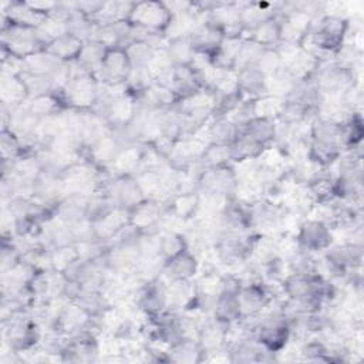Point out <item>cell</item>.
Segmentation results:
<instances>
[{
	"instance_id": "1",
	"label": "cell",
	"mask_w": 364,
	"mask_h": 364,
	"mask_svg": "<svg viewBox=\"0 0 364 364\" xmlns=\"http://www.w3.org/2000/svg\"><path fill=\"white\" fill-rule=\"evenodd\" d=\"M310 80L314 82L320 98L343 95L351 85L361 84L357 81L350 70L338 64L336 60L321 61Z\"/></svg>"
},
{
	"instance_id": "2",
	"label": "cell",
	"mask_w": 364,
	"mask_h": 364,
	"mask_svg": "<svg viewBox=\"0 0 364 364\" xmlns=\"http://www.w3.org/2000/svg\"><path fill=\"white\" fill-rule=\"evenodd\" d=\"M252 232H223L213 245L212 253L222 270H235L247 260Z\"/></svg>"
},
{
	"instance_id": "3",
	"label": "cell",
	"mask_w": 364,
	"mask_h": 364,
	"mask_svg": "<svg viewBox=\"0 0 364 364\" xmlns=\"http://www.w3.org/2000/svg\"><path fill=\"white\" fill-rule=\"evenodd\" d=\"M101 91V84L92 74L71 77L67 84L57 91L65 108L90 111Z\"/></svg>"
},
{
	"instance_id": "4",
	"label": "cell",
	"mask_w": 364,
	"mask_h": 364,
	"mask_svg": "<svg viewBox=\"0 0 364 364\" xmlns=\"http://www.w3.org/2000/svg\"><path fill=\"white\" fill-rule=\"evenodd\" d=\"M0 38L1 50H6L11 55L21 60L46 48L40 41L36 28L17 26L7 21L6 18H1Z\"/></svg>"
},
{
	"instance_id": "5",
	"label": "cell",
	"mask_w": 364,
	"mask_h": 364,
	"mask_svg": "<svg viewBox=\"0 0 364 364\" xmlns=\"http://www.w3.org/2000/svg\"><path fill=\"white\" fill-rule=\"evenodd\" d=\"M108 175L109 176L102 192L111 198L115 208L129 212L146 199L134 175H111L109 172Z\"/></svg>"
},
{
	"instance_id": "6",
	"label": "cell",
	"mask_w": 364,
	"mask_h": 364,
	"mask_svg": "<svg viewBox=\"0 0 364 364\" xmlns=\"http://www.w3.org/2000/svg\"><path fill=\"white\" fill-rule=\"evenodd\" d=\"M250 212V232L255 235H282L280 225L284 209L267 199H260L249 206Z\"/></svg>"
},
{
	"instance_id": "7",
	"label": "cell",
	"mask_w": 364,
	"mask_h": 364,
	"mask_svg": "<svg viewBox=\"0 0 364 364\" xmlns=\"http://www.w3.org/2000/svg\"><path fill=\"white\" fill-rule=\"evenodd\" d=\"M131 70L132 65L124 48H108L94 77L102 87H118L127 82Z\"/></svg>"
},
{
	"instance_id": "8",
	"label": "cell",
	"mask_w": 364,
	"mask_h": 364,
	"mask_svg": "<svg viewBox=\"0 0 364 364\" xmlns=\"http://www.w3.org/2000/svg\"><path fill=\"white\" fill-rule=\"evenodd\" d=\"M171 16L164 1H135L129 23L151 33H164Z\"/></svg>"
},
{
	"instance_id": "9",
	"label": "cell",
	"mask_w": 364,
	"mask_h": 364,
	"mask_svg": "<svg viewBox=\"0 0 364 364\" xmlns=\"http://www.w3.org/2000/svg\"><path fill=\"white\" fill-rule=\"evenodd\" d=\"M237 185V178L232 164L205 168L198 181V192L216 193L232 198Z\"/></svg>"
},
{
	"instance_id": "10",
	"label": "cell",
	"mask_w": 364,
	"mask_h": 364,
	"mask_svg": "<svg viewBox=\"0 0 364 364\" xmlns=\"http://www.w3.org/2000/svg\"><path fill=\"white\" fill-rule=\"evenodd\" d=\"M132 301L146 316H154L168 309V282L162 277L145 282L132 294Z\"/></svg>"
},
{
	"instance_id": "11",
	"label": "cell",
	"mask_w": 364,
	"mask_h": 364,
	"mask_svg": "<svg viewBox=\"0 0 364 364\" xmlns=\"http://www.w3.org/2000/svg\"><path fill=\"white\" fill-rule=\"evenodd\" d=\"M294 236L300 247L311 253H323L333 243L330 228L313 218H304Z\"/></svg>"
},
{
	"instance_id": "12",
	"label": "cell",
	"mask_w": 364,
	"mask_h": 364,
	"mask_svg": "<svg viewBox=\"0 0 364 364\" xmlns=\"http://www.w3.org/2000/svg\"><path fill=\"white\" fill-rule=\"evenodd\" d=\"M124 146L127 145L117 136L114 131H111L90 146L82 148V158L101 169H108L115 162Z\"/></svg>"
},
{
	"instance_id": "13",
	"label": "cell",
	"mask_w": 364,
	"mask_h": 364,
	"mask_svg": "<svg viewBox=\"0 0 364 364\" xmlns=\"http://www.w3.org/2000/svg\"><path fill=\"white\" fill-rule=\"evenodd\" d=\"M199 272V260L189 250L185 249L178 255L165 260L162 269V279L166 282L173 280H193Z\"/></svg>"
},
{
	"instance_id": "14",
	"label": "cell",
	"mask_w": 364,
	"mask_h": 364,
	"mask_svg": "<svg viewBox=\"0 0 364 364\" xmlns=\"http://www.w3.org/2000/svg\"><path fill=\"white\" fill-rule=\"evenodd\" d=\"M166 209H168V202L145 199L128 212L129 223L134 225L141 232L159 230L158 223Z\"/></svg>"
},
{
	"instance_id": "15",
	"label": "cell",
	"mask_w": 364,
	"mask_h": 364,
	"mask_svg": "<svg viewBox=\"0 0 364 364\" xmlns=\"http://www.w3.org/2000/svg\"><path fill=\"white\" fill-rule=\"evenodd\" d=\"M195 53H203L210 57L216 53V50L220 47L223 41V33L220 28L212 23L208 17L203 23L198 24L188 36Z\"/></svg>"
},
{
	"instance_id": "16",
	"label": "cell",
	"mask_w": 364,
	"mask_h": 364,
	"mask_svg": "<svg viewBox=\"0 0 364 364\" xmlns=\"http://www.w3.org/2000/svg\"><path fill=\"white\" fill-rule=\"evenodd\" d=\"M0 11H1V18H6L7 21L17 26L33 27V28H37L38 26H41V23L47 17L46 14L33 9L28 4V1H21V0L3 1L0 4Z\"/></svg>"
},
{
	"instance_id": "17",
	"label": "cell",
	"mask_w": 364,
	"mask_h": 364,
	"mask_svg": "<svg viewBox=\"0 0 364 364\" xmlns=\"http://www.w3.org/2000/svg\"><path fill=\"white\" fill-rule=\"evenodd\" d=\"M236 297H237V303H239L240 318L260 316L263 309L266 307V304L270 300V296H269L267 290L264 289L263 283L242 286L237 290Z\"/></svg>"
},
{
	"instance_id": "18",
	"label": "cell",
	"mask_w": 364,
	"mask_h": 364,
	"mask_svg": "<svg viewBox=\"0 0 364 364\" xmlns=\"http://www.w3.org/2000/svg\"><path fill=\"white\" fill-rule=\"evenodd\" d=\"M228 327H229L228 323L220 321L213 316H209L202 321L196 340L202 347L203 354L225 348Z\"/></svg>"
},
{
	"instance_id": "19",
	"label": "cell",
	"mask_w": 364,
	"mask_h": 364,
	"mask_svg": "<svg viewBox=\"0 0 364 364\" xmlns=\"http://www.w3.org/2000/svg\"><path fill=\"white\" fill-rule=\"evenodd\" d=\"M237 88L243 100L253 101L267 94V78L257 65H247L236 71Z\"/></svg>"
},
{
	"instance_id": "20",
	"label": "cell",
	"mask_w": 364,
	"mask_h": 364,
	"mask_svg": "<svg viewBox=\"0 0 364 364\" xmlns=\"http://www.w3.org/2000/svg\"><path fill=\"white\" fill-rule=\"evenodd\" d=\"M279 3V1H277ZM277 3H264V1H240L239 18L243 27V37L255 30L264 20L272 17L276 13Z\"/></svg>"
},
{
	"instance_id": "21",
	"label": "cell",
	"mask_w": 364,
	"mask_h": 364,
	"mask_svg": "<svg viewBox=\"0 0 364 364\" xmlns=\"http://www.w3.org/2000/svg\"><path fill=\"white\" fill-rule=\"evenodd\" d=\"M198 294V287L193 280L168 282V307L183 311L188 310Z\"/></svg>"
},
{
	"instance_id": "22",
	"label": "cell",
	"mask_w": 364,
	"mask_h": 364,
	"mask_svg": "<svg viewBox=\"0 0 364 364\" xmlns=\"http://www.w3.org/2000/svg\"><path fill=\"white\" fill-rule=\"evenodd\" d=\"M91 222H92L97 239L102 242H108L124 225L129 222V215H128V210L125 209L114 208L105 215H102L101 218Z\"/></svg>"
},
{
	"instance_id": "23",
	"label": "cell",
	"mask_w": 364,
	"mask_h": 364,
	"mask_svg": "<svg viewBox=\"0 0 364 364\" xmlns=\"http://www.w3.org/2000/svg\"><path fill=\"white\" fill-rule=\"evenodd\" d=\"M87 199L85 195H67L55 203L54 215L67 225H73L87 218Z\"/></svg>"
},
{
	"instance_id": "24",
	"label": "cell",
	"mask_w": 364,
	"mask_h": 364,
	"mask_svg": "<svg viewBox=\"0 0 364 364\" xmlns=\"http://www.w3.org/2000/svg\"><path fill=\"white\" fill-rule=\"evenodd\" d=\"M0 104L11 108L20 107L28 101V94L20 75H0Z\"/></svg>"
},
{
	"instance_id": "25",
	"label": "cell",
	"mask_w": 364,
	"mask_h": 364,
	"mask_svg": "<svg viewBox=\"0 0 364 364\" xmlns=\"http://www.w3.org/2000/svg\"><path fill=\"white\" fill-rule=\"evenodd\" d=\"M168 360L169 363H202L203 350L196 338L183 337L171 344L168 351Z\"/></svg>"
},
{
	"instance_id": "26",
	"label": "cell",
	"mask_w": 364,
	"mask_h": 364,
	"mask_svg": "<svg viewBox=\"0 0 364 364\" xmlns=\"http://www.w3.org/2000/svg\"><path fill=\"white\" fill-rule=\"evenodd\" d=\"M242 129L229 121L226 117L215 115L206 124V135L209 144H223L230 145Z\"/></svg>"
},
{
	"instance_id": "27",
	"label": "cell",
	"mask_w": 364,
	"mask_h": 364,
	"mask_svg": "<svg viewBox=\"0 0 364 364\" xmlns=\"http://www.w3.org/2000/svg\"><path fill=\"white\" fill-rule=\"evenodd\" d=\"M306 188L314 202H327L337 198L336 176L328 168H323L311 181L306 183Z\"/></svg>"
},
{
	"instance_id": "28",
	"label": "cell",
	"mask_w": 364,
	"mask_h": 364,
	"mask_svg": "<svg viewBox=\"0 0 364 364\" xmlns=\"http://www.w3.org/2000/svg\"><path fill=\"white\" fill-rule=\"evenodd\" d=\"M243 38H250L263 47H276L280 43V17L279 14H273L262 24H259L255 30L246 34Z\"/></svg>"
},
{
	"instance_id": "29",
	"label": "cell",
	"mask_w": 364,
	"mask_h": 364,
	"mask_svg": "<svg viewBox=\"0 0 364 364\" xmlns=\"http://www.w3.org/2000/svg\"><path fill=\"white\" fill-rule=\"evenodd\" d=\"M245 134L253 138L263 146H269L274 142L276 136V119L264 117H253L242 128Z\"/></svg>"
},
{
	"instance_id": "30",
	"label": "cell",
	"mask_w": 364,
	"mask_h": 364,
	"mask_svg": "<svg viewBox=\"0 0 364 364\" xmlns=\"http://www.w3.org/2000/svg\"><path fill=\"white\" fill-rule=\"evenodd\" d=\"M135 1H104L95 17L97 26H107L122 20H129Z\"/></svg>"
},
{
	"instance_id": "31",
	"label": "cell",
	"mask_w": 364,
	"mask_h": 364,
	"mask_svg": "<svg viewBox=\"0 0 364 364\" xmlns=\"http://www.w3.org/2000/svg\"><path fill=\"white\" fill-rule=\"evenodd\" d=\"M82 44H84V41L65 33V34H61L60 37L54 38L46 47V50L48 53H51L54 57H57L60 61L70 63V61L77 60V57L82 48Z\"/></svg>"
},
{
	"instance_id": "32",
	"label": "cell",
	"mask_w": 364,
	"mask_h": 364,
	"mask_svg": "<svg viewBox=\"0 0 364 364\" xmlns=\"http://www.w3.org/2000/svg\"><path fill=\"white\" fill-rule=\"evenodd\" d=\"M107 51L108 48L101 41L91 38L84 41L82 48L77 57V61L87 73L94 75V73L98 70L102 60L105 58Z\"/></svg>"
},
{
	"instance_id": "33",
	"label": "cell",
	"mask_w": 364,
	"mask_h": 364,
	"mask_svg": "<svg viewBox=\"0 0 364 364\" xmlns=\"http://www.w3.org/2000/svg\"><path fill=\"white\" fill-rule=\"evenodd\" d=\"M61 61L46 48L23 58V73L37 75H51Z\"/></svg>"
},
{
	"instance_id": "34",
	"label": "cell",
	"mask_w": 364,
	"mask_h": 364,
	"mask_svg": "<svg viewBox=\"0 0 364 364\" xmlns=\"http://www.w3.org/2000/svg\"><path fill=\"white\" fill-rule=\"evenodd\" d=\"M199 208V193L193 192H181L173 195L168 200V209L182 219H192Z\"/></svg>"
},
{
	"instance_id": "35",
	"label": "cell",
	"mask_w": 364,
	"mask_h": 364,
	"mask_svg": "<svg viewBox=\"0 0 364 364\" xmlns=\"http://www.w3.org/2000/svg\"><path fill=\"white\" fill-rule=\"evenodd\" d=\"M266 146L260 145L256 142L253 138H250L247 134L243 131L239 132L236 139L230 144V151H232V159L233 162L243 161V159H256L260 156Z\"/></svg>"
},
{
	"instance_id": "36",
	"label": "cell",
	"mask_w": 364,
	"mask_h": 364,
	"mask_svg": "<svg viewBox=\"0 0 364 364\" xmlns=\"http://www.w3.org/2000/svg\"><path fill=\"white\" fill-rule=\"evenodd\" d=\"M95 30L97 24L94 23V20L78 11L75 7V10L70 14L67 20V33L77 37L81 41H87L94 37Z\"/></svg>"
},
{
	"instance_id": "37",
	"label": "cell",
	"mask_w": 364,
	"mask_h": 364,
	"mask_svg": "<svg viewBox=\"0 0 364 364\" xmlns=\"http://www.w3.org/2000/svg\"><path fill=\"white\" fill-rule=\"evenodd\" d=\"M212 316L228 324L237 321L240 318V310L236 293H220L216 299Z\"/></svg>"
},
{
	"instance_id": "38",
	"label": "cell",
	"mask_w": 364,
	"mask_h": 364,
	"mask_svg": "<svg viewBox=\"0 0 364 364\" xmlns=\"http://www.w3.org/2000/svg\"><path fill=\"white\" fill-rule=\"evenodd\" d=\"M27 94L28 100L43 97L47 94H53L57 91L54 81L51 80L50 75H37V74H28V73H21L20 74Z\"/></svg>"
},
{
	"instance_id": "39",
	"label": "cell",
	"mask_w": 364,
	"mask_h": 364,
	"mask_svg": "<svg viewBox=\"0 0 364 364\" xmlns=\"http://www.w3.org/2000/svg\"><path fill=\"white\" fill-rule=\"evenodd\" d=\"M27 107L33 111V114L36 117H38L40 119L41 118H46V117H50L53 114H57L58 111L64 109L65 107L63 105L57 91L53 92V94H47V95H43V97H37V98H31L28 100L27 102Z\"/></svg>"
},
{
	"instance_id": "40",
	"label": "cell",
	"mask_w": 364,
	"mask_h": 364,
	"mask_svg": "<svg viewBox=\"0 0 364 364\" xmlns=\"http://www.w3.org/2000/svg\"><path fill=\"white\" fill-rule=\"evenodd\" d=\"M202 168H213V166H220V165H229L233 164L232 159V151L230 145H223V144H209L199 161Z\"/></svg>"
},
{
	"instance_id": "41",
	"label": "cell",
	"mask_w": 364,
	"mask_h": 364,
	"mask_svg": "<svg viewBox=\"0 0 364 364\" xmlns=\"http://www.w3.org/2000/svg\"><path fill=\"white\" fill-rule=\"evenodd\" d=\"M166 53L173 65H189L195 55V50L188 37L169 41L166 46Z\"/></svg>"
},
{
	"instance_id": "42",
	"label": "cell",
	"mask_w": 364,
	"mask_h": 364,
	"mask_svg": "<svg viewBox=\"0 0 364 364\" xmlns=\"http://www.w3.org/2000/svg\"><path fill=\"white\" fill-rule=\"evenodd\" d=\"M124 50L128 55V60H129L132 68H148V65L156 51L146 41H134Z\"/></svg>"
},
{
	"instance_id": "43",
	"label": "cell",
	"mask_w": 364,
	"mask_h": 364,
	"mask_svg": "<svg viewBox=\"0 0 364 364\" xmlns=\"http://www.w3.org/2000/svg\"><path fill=\"white\" fill-rule=\"evenodd\" d=\"M283 104H284V98H280V97H276L272 94H264V95L253 100L255 117L277 119L283 109Z\"/></svg>"
},
{
	"instance_id": "44",
	"label": "cell",
	"mask_w": 364,
	"mask_h": 364,
	"mask_svg": "<svg viewBox=\"0 0 364 364\" xmlns=\"http://www.w3.org/2000/svg\"><path fill=\"white\" fill-rule=\"evenodd\" d=\"M80 260L77 247L74 243L51 249V267L58 272H68Z\"/></svg>"
},
{
	"instance_id": "45",
	"label": "cell",
	"mask_w": 364,
	"mask_h": 364,
	"mask_svg": "<svg viewBox=\"0 0 364 364\" xmlns=\"http://www.w3.org/2000/svg\"><path fill=\"white\" fill-rule=\"evenodd\" d=\"M0 151H1V161H16L27 151L24 149L21 141L11 129H1L0 134Z\"/></svg>"
},
{
	"instance_id": "46",
	"label": "cell",
	"mask_w": 364,
	"mask_h": 364,
	"mask_svg": "<svg viewBox=\"0 0 364 364\" xmlns=\"http://www.w3.org/2000/svg\"><path fill=\"white\" fill-rule=\"evenodd\" d=\"M296 82L297 80L284 68H282L279 73L267 78V94L286 98L294 88Z\"/></svg>"
},
{
	"instance_id": "47",
	"label": "cell",
	"mask_w": 364,
	"mask_h": 364,
	"mask_svg": "<svg viewBox=\"0 0 364 364\" xmlns=\"http://www.w3.org/2000/svg\"><path fill=\"white\" fill-rule=\"evenodd\" d=\"M264 48L267 47H263L250 38H243L236 58L235 71H239L240 68H245L247 65H255L260 58L262 53L264 51Z\"/></svg>"
},
{
	"instance_id": "48",
	"label": "cell",
	"mask_w": 364,
	"mask_h": 364,
	"mask_svg": "<svg viewBox=\"0 0 364 364\" xmlns=\"http://www.w3.org/2000/svg\"><path fill=\"white\" fill-rule=\"evenodd\" d=\"M188 249L185 236L178 232H162L161 236V256L166 260L179 252Z\"/></svg>"
},
{
	"instance_id": "49",
	"label": "cell",
	"mask_w": 364,
	"mask_h": 364,
	"mask_svg": "<svg viewBox=\"0 0 364 364\" xmlns=\"http://www.w3.org/2000/svg\"><path fill=\"white\" fill-rule=\"evenodd\" d=\"M256 65L266 75V78H269L283 68V60H282V55L277 51V48L270 47V48H264V51L262 53Z\"/></svg>"
}]
</instances>
